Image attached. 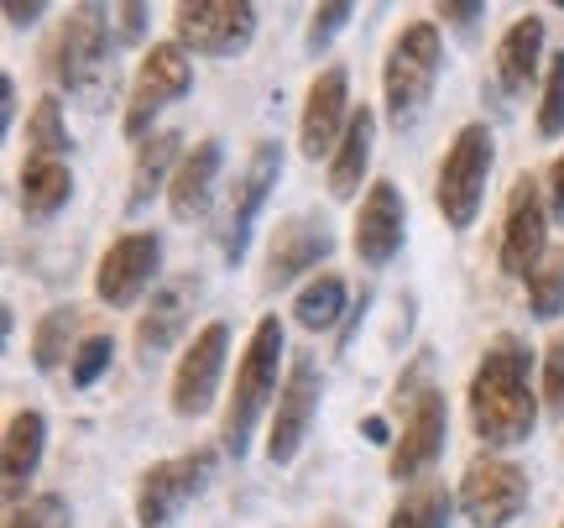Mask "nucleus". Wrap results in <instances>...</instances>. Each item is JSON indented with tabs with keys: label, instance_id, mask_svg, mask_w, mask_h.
<instances>
[{
	"label": "nucleus",
	"instance_id": "1",
	"mask_svg": "<svg viewBox=\"0 0 564 528\" xmlns=\"http://www.w3.org/2000/svg\"><path fill=\"white\" fill-rule=\"evenodd\" d=\"M470 408V429L476 440H486L491 450L523 445L528 434L539 429V398H533V351L518 335H497L481 351V366L470 377L465 392Z\"/></svg>",
	"mask_w": 564,
	"mask_h": 528
},
{
	"label": "nucleus",
	"instance_id": "2",
	"mask_svg": "<svg viewBox=\"0 0 564 528\" xmlns=\"http://www.w3.org/2000/svg\"><path fill=\"white\" fill-rule=\"evenodd\" d=\"M282 351H288L282 320L278 314H262L257 330H251V341H246V351H241V362H236V387H230V403H225L220 445L230 450V455H246V450H251V434L262 424L267 403L282 392V382H278Z\"/></svg>",
	"mask_w": 564,
	"mask_h": 528
},
{
	"label": "nucleus",
	"instance_id": "3",
	"mask_svg": "<svg viewBox=\"0 0 564 528\" xmlns=\"http://www.w3.org/2000/svg\"><path fill=\"white\" fill-rule=\"evenodd\" d=\"M497 168V137L486 131V121H470L455 131V142L444 152L440 179H434V204L449 230H470L486 204V179Z\"/></svg>",
	"mask_w": 564,
	"mask_h": 528
},
{
	"label": "nucleus",
	"instance_id": "4",
	"mask_svg": "<svg viewBox=\"0 0 564 528\" xmlns=\"http://www.w3.org/2000/svg\"><path fill=\"white\" fill-rule=\"evenodd\" d=\"M440 68H444V37L434 21H408L403 32L392 37L387 47V63H382V95H387V116L398 126H408L419 116L434 84H440Z\"/></svg>",
	"mask_w": 564,
	"mask_h": 528
},
{
	"label": "nucleus",
	"instance_id": "5",
	"mask_svg": "<svg viewBox=\"0 0 564 528\" xmlns=\"http://www.w3.org/2000/svg\"><path fill=\"white\" fill-rule=\"evenodd\" d=\"M528 492L533 487H528V471L518 461H507V455H476L460 476L455 503H460L470 528H507L528 508Z\"/></svg>",
	"mask_w": 564,
	"mask_h": 528
},
{
	"label": "nucleus",
	"instance_id": "6",
	"mask_svg": "<svg viewBox=\"0 0 564 528\" xmlns=\"http://www.w3.org/2000/svg\"><path fill=\"white\" fill-rule=\"evenodd\" d=\"M100 6H74L63 17L58 37L47 47V74L68 89V95H84L105 79V63H110V26H105Z\"/></svg>",
	"mask_w": 564,
	"mask_h": 528
},
{
	"label": "nucleus",
	"instance_id": "7",
	"mask_svg": "<svg viewBox=\"0 0 564 528\" xmlns=\"http://www.w3.org/2000/svg\"><path fill=\"white\" fill-rule=\"evenodd\" d=\"M215 476V450H188V455H167L158 466L141 471L137 482V524L141 528H167Z\"/></svg>",
	"mask_w": 564,
	"mask_h": 528
},
{
	"label": "nucleus",
	"instance_id": "8",
	"mask_svg": "<svg viewBox=\"0 0 564 528\" xmlns=\"http://www.w3.org/2000/svg\"><path fill=\"white\" fill-rule=\"evenodd\" d=\"M319 398H324V377L314 356H293L288 362V377H282L278 408H272V429H267V461L272 466H288L303 450L308 429L319 419Z\"/></svg>",
	"mask_w": 564,
	"mask_h": 528
},
{
	"label": "nucleus",
	"instance_id": "9",
	"mask_svg": "<svg viewBox=\"0 0 564 528\" xmlns=\"http://www.w3.org/2000/svg\"><path fill=\"white\" fill-rule=\"evenodd\" d=\"M173 32L178 47L204 53V58H236L257 37V11L246 0H194L173 11Z\"/></svg>",
	"mask_w": 564,
	"mask_h": 528
},
{
	"label": "nucleus",
	"instance_id": "10",
	"mask_svg": "<svg viewBox=\"0 0 564 528\" xmlns=\"http://www.w3.org/2000/svg\"><path fill=\"white\" fill-rule=\"evenodd\" d=\"M194 89V63L178 42H158L147 58H141L137 79H131V100H126V137H147V126L158 121L173 100H183Z\"/></svg>",
	"mask_w": 564,
	"mask_h": 528
},
{
	"label": "nucleus",
	"instance_id": "11",
	"mask_svg": "<svg viewBox=\"0 0 564 528\" xmlns=\"http://www.w3.org/2000/svg\"><path fill=\"white\" fill-rule=\"evenodd\" d=\"M158 267H162L158 230H126L121 241H110V251H105L100 267H95V293H100V304L131 309L147 288H158Z\"/></svg>",
	"mask_w": 564,
	"mask_h": 528
},
{
	"label": "nucleus",
	"instance_id": "12",
	"mask_svg": "<svg viewBox=\"0 0 564 528\" xmlns=\"http://www.w3.org/2000/svg\"><path fill=\"white\" fill-rule=\"evenodd\" d=\"M329 251H335V230H329V220H324V215H314V209L288 215V220H278L272 241H267L262 288H267V293H278V288L299 283L303 272H314Z\"/></svg>",
	"mask_w": 564,
	"mask_h": 528
},
{
	"label": "nucleus",
	"instance_id": "13",
	"mask_svg": "<svg viewBox=\"0 0 564 528\" xmlns=\"http://www.w3.org/2000/svg\"><path fill=\"white\" fill-rule=\"evenodd\" d=\"M544 236H549V200L533 173L512 179L507 194V220H502V272L507 278H533V267L544 262Z\"/></svg>",
	"mask_w": 564,
	"mask_h": 528
},
{
	"label": "nucleus",
	"instance_id": "14",
	"mask_svg": "<svg viewBox=\"0 0 564 528\" xmlns=\"http://www.w3.org/2000/svg\"><path fill=\"white\" fill-rule=\"evenodd\" d=\"M350 74H345V63H329L314 74L308 84V95H303V116H299V147L303 158H335L340 152V137L345 126H350Z\"/></svg>",
	"mask_w": 564,
	"mask_h": 528
},
{
	"label": "nucleus",
	"instance_id": "15",
	"mask_svg": "<svg viewBox=\"0 0 564 528\" xmlns=\"http://www.w3.org/2000/svg\"><path fill=\"white\" fill-rule=\"evenodd\" d=\"M225 351H230V325H225V320H209V325L188 341L178 371H173V413H178V419L209 413L215 392H220V377H225Z\"/></svg>",
	"mask_w": 564,
	"mask_h": 528
},
{
	"label": "nucleus",
	"instance_id": "16",
	"mask_svg": "<svg viewBox=\"0 0 564 528\" xmlns=\"http://www.w3.org/2000/svg\"><path fill=\"white\" fill-rule=\"evenodd\" d=\"M278 179H282V142L267 137V142L251 147V163H246L241 183H236V200H230V215H225V230H220V251L230 267L246 257L251 230H257V215H262L267 194L278 188Z\"/></svg>",
	"mask_w": 564,
	"mask_h": 528
},
{
	"label": "nucleus",
	"instance_id": "17",
	"mask_svg": "<svg viewBox=\"0 0 564 528\" xmlns=\"http://www.w3.org/2000/svg\"><path fill=\"white\" fill-rule=\"evenodd\" d=\"M444 429H449V408H444V392H440V387H423L419 398L408 403L403 434L392 440V455H387V476H392V482H419L423 471L440 461Z\"/></svg>",
	"mask_w": 564,
	"mask_h": 528
},
{
	"label": "nucleus",
	"instance_id": "18",
	"mask_svg": "<svg viewBox=\"0 0 564 528\" xmlns=\"http://www.w3.org/2000/svg\"><path fill=\"white\" fill-rule=\"evenodd\" d=\"M403 230H408V204L398 194V183L377 179L366 188L361 209H356V257L361 267H387L403 251Z\"/></svg>",
	"mask_w": 564,
	"mask_h": 528
},
{
	"label": "nucleus",
	"instance_id": "19",
	"mask_svg": "<svg viewBox=\"0 0 564 528\" xmlns=\"http://www.w3.org/2000/svg\"><path fill=\"white\" fill-rule=\"evenodd\" d=\"M194 299H199V283H194V272H178V278H167V283L152 288V304L141 314L137 325V356L141 362H152L162 351L173 346L188 325V314H194Z\"/></svg>",
	"mask_w": 564,
	"mask_h": 528
},
{
	"label": "nucleus",
	"instance_id": "20",
	"mask_svg": "<svg viewBox=\"0 0 564 528\" xmlns=\"http://www.w3.org/2000/svg\"><path fill=\"white\" fill-rule=\"evenodd\" d=\"M220 152L225 147L215 142V137H204V142H194L188 152H183L178 173H173V183H167V209H173V220L194 225V220L209 215L215 179H220Z\"/></svg>",
	"mask_w": 564,
	"mask_h": 528
},
{
	"label": "nucleus",
	"instance_id": "21",
	"mask_svg": "<svg viewBox=\"0 0 564 528\" xmlns=\"http://www.w3.org/2000/svg\"><path fill=\"white\" fill-rule=\"evenodd\" d=\"M42 445H47V419L37 408H21L6 424V503L21 508V497L32 487V476L42 466Z\"/></svg>",
	"mask_w": 564,
	"mask_h": 528
},
{
	"label": "nucleus",
	"instance_id": "22",
	"mask_svg": "<svg viewBox=\"0 0 564 528\" xmlns=\"http://www.w3.org/2000/svg\"><path fill=\"white\" fill-rule=\"evenodd\" d=\"M539 53H544V17H518L497 42V84L507 95H523L533 84Z\"/></svg>",
	"mask_w": 564,
	"mask_h": 528
},
{
	"label": "nucleus",
	"instance_id": "23",
	"mask_svg": "<svg viewBox=\"0 0 564 528\" xmlns=\"http://www.w3.org/2000/svg\"><path fill=\"white\" fill-rule=\"evenodd\" d=\"M183 163V137L178 131H158L137 147V168H131V194H126V209L137 215L162 194V183H173Z\"/></svg>",
	"mask_w": 564,
	"mask_h": 528
},
{
	"label": "nucleus",
	"instance_id": "24",
	"mask_svg": "<svg viewBox=\"0 0 564 528\" xmlns=\"http://www.w3.org/2000/svg\"><path fill=\"white\" fill-rule=\"evenodd\" d=\"M371 142H377V116L361 105L350 116V126H345L340 152L329 158V194L335 200H356L361 194V179H366V168H371Z\"/></svg>",
	"mask_w": 564,
	"mask_h": 528
},
{
	"label": "nucleus",
	"instance_id": "25",
	"mask_svg": "<svg viewBox=\"0 0 564 528\" xmlns=\"http://www.w3.org/2000/svg\"><path fill=\"white\" fill-rule=\"evenodd\" d=\"M74 200V173L63 158H26L21 168V215L26 220H53Z\"/></svg>",
	"mask_w": 564,
	"mask_h": 528
},
{
	"label": "nucleus",
	"instance_id": "26",
	"mask_svg": "<svg viewBox=\"0 0 564 528\" xmlns=\"http://www.w3.org/2000/svg\"><path fill=\"white\" fill-rule=\"evenodd\" d=\"M79 309H47L37 320V330H32V366L37 371H58L63 362L74 366V341H79Z\"/></svg>",
	"mask_w": 564,
	"mask_h": 528
},
{
	"label": "nucleus",
	"instance_id": "27",
	"mask_svg": "<svg viewBox=\"0 0 564 528\" xmlns=\"http://www.w3.org/2000/svg\"><path fill=\"white\" fill-rule=\"evenodd\" d=\"M340 314H345V278H335V272L303 283L299 299H293V320H299L303 330H335Z\"/></svg>",
	"mask_w": 564,
	"mask_h": 528
},
{
	"label": "nucleus",
	"instance_id": "28",
	"mask_svg": "<svg viewBox=\"0 0 564 528\" xmlns=\"http://www.w3.org/2000/svg\"><path fill=\"white\" fill-rule=\"evenodd\" d=\"M449 508H455L449 487H440V482H419V487L392 508L387 528H449Z\"/></svg>",
	"mask_w": 564,
	"mask_h": 528
},
{
	"label": "nucleus",
	"instance_id": "29",
	"mask_svg": "<svg viewBox=\"0 0 564 528\" xmlns=\"http://www.w3.org/2000/svg\"><path fill=\"white\" fill-rule=\"evenodd\" d=\"M528 309H533V320H560L564 314V246L549 251L544 262L533 267V278H528Z\"/></svg>",
	"mask_w": 564,
	"mask_h": 528
},
{
	"label": "nucleus",
	"instance_id": "30",
	"mask_svg": "<svg viewBox=\"0 0 564 528\" xmlns=\"http://www.w3.org/2000/svg\"><path fill=\"white\" fill-rule=\"evenodd\" d=\"M26 142H32V158H63V152H68V126H63L58 95H42V100L32 105Z\"/></svg>",
	"mask_w": 564,
	"mask_h": 528
},
{
	"label": "nucleus",
	"instance_id": "31",
	"mask_svg": "<svg viewBox=\"0 0 564 528\" xmlns=\"http://www.w3.org/2000/svg\"><path fill=\"white\" fill-rule=\"evenodd\" d=\"M116 362V341L110 335H84L79 351H74V366H68V382L74 387H95Z\"/></svg>",
	"mask_w": 564,
	"mask_h": 528
},
{
	"label": "nucleus",
	"instance_id": "32",
	"mask_svg": "<svg viewBox=\"0 0 564 528\" xmlns=\"http://www.w3.org/2000/svg\"><path fill=\"white\" fill-rule=\"evenodd\" d=\"M539 137H544V142L564 137V53H554V58H549L544 100H539Z\"/></svg>",
	"mask_w": 564,
	"mask_h": 528
},
{
	"label": "nucleus",
	"instance_id": "33",
	"mask_svg": "<svg viewBox=\"0 0 564 528\" xmlns=\"http://www.w3.org/2000/svg\"><path fill=\"white\" fill-rule=\"evenodd\" d=\"M68 524H74V518H68V503L53 497V492L32 497L26 508H11V518H6V528H68Z\"/></svg>",
	"mask_w": 564,
	"mask_h": 528
},
{
	"label": "nucleus",
	"instance_id": "34",
	"mask_svg": "<svg viewBox=\"0 0 564 528\" xmlns=\"http://www.w3.org/2000/svg\"><path fill=\"white\" fill-rule=\"evenodd\" d=\"M356 17V6H345V0H335V6H319L314 17H308V53H319V47H329V42L345 32V21Z\"/></svg>",
	"mask_w": 564,
	"mask_h": 528
},
{
	"label": "nucleus",
	"instance_id": "35",
	"mask_svg": "<svg viewBox=\"0 0 564 528\" xmlns=\"http://www.w3.org/2000/svg\"><path fill=\"white\" fill-rule=\"evenodd\" d=\"M544 408L564 413V335H554L544 351Z\"/></svg>",
	"mask_w": 564,
	"mask_h": 528
},
{
	"label": "nucleus",
	"instance_id": "36",
	"mask_svg": "<svg viewBox=\"0 0 564 528\" xmlns=\"http://www.w3.org/2000/svg\"><path fill=\"white\" fill-rule=\"evenodd\" d=\"M440 17L449 21L455 32H465V37H470V32L486 21V6H476V0H470V6H440Z\"/></svg>",
	"mask_w": 564,
	"mask_h": 528
},
{
	"label": "nucleus",
	"instance_id": "37",
	"mask_svg": "<svg viewBox=\"0 0 564 528\" xmlns=\"http://www.w3.org/2000/svg\"><path fill=\"white\" fill-rule=\"evenodd\" d=\"M42 11H47L42 0H6V6H0V17L11 21V26H37Z\"/></svg>",
	"mask_w": 564,
	"mask_h": 528
},
{
	"label": "nucleus",
	"instance_id": "38",
	"mask_svg": "<svg viewBox=\"0 0 564 528\" xmlns=\"http://www.w3.org/2000/svg\"><path fill=\"white\" fill-rule=\"evenodd\" d=\"M116 21H121V42H141V32H147V6H121Z\"/></svg>",
	"mask_w": 564,
	"mask_h": 528
},
{
	"label": "nucleus",
	"instance_id": "39",
	"mask_svg": "<svg viewBox=\"0 0 564 528\" xmlns=\"http://www.w3.org/2000/svg\"><path fill=\"white\" fill-rule=\"evenodd\" d=\"M549 215L564 220V152L554 158V168H549Z\"/></svg>",
	"mask_w": 564,
	"mask_h": 528
},
{
	"label": "nucleus",
	"instance_id": "40",
	"mask_svg": "<svg viewBox=\"0 0 564 528\" xmlns=\"http://www.w3.org/2000/svg\"><path fill=\"white\" fill-rule=\"evenodd\" d=\"M0 105H6L0 110V131H11V121H17V84L11 79H0Z\"/></svg>",
	"mask_w": 564,
	"mask_h": 528
},
{
	"label": "nucleus",
	"instance_id": "41",
	"mask_svg": "<svg viewBox=\"0 0 564 528\" xmlns=\"http://www.w3.org/2000/svg\"><path fill=\"white\" fill-rule=\"evenodd\" d=\"M361 434H366V440H377V445H387V424H382V419H366Z\"/></svg>",
	"mask_w": 564,
	"mask_h": 528
},
{
	"label": "nucleus",
	"instance_id": "42",
	"mask_svg": "<svg viewBox=\"0 0 564 528\" xmlns=\"http://www.w3.org/2000/svg\"><path fill=\"white\" fill-rule=\"evenodd\" d=\"M319 528H345V524H335V518H329V524H319Z\"/></svg>",
	"mask_w": 564,
	"mask_h": 528
},
{
	"label": "nucleus",
	"instance_id": "43",
	"mask_svg": "<svg viewBox=\"0 0 564 528\" xmlns=\"http://www.w3.org/2000/svg\"><path fill=\"white\" fill-rule=\"evenodd\" d=\"M560 6H564V0H560Z\"/></svg>",
	"mask_w": 564,
	"mask_h": 528
},
{
	"label": "nucleus",
	"instance_id": "44",
	"mask_svg": "<svg viewBox=\"0 0 564 528\" xmlns=\"http://www.w3.org/2000/svg\"><path fill=\"white\" fill-rule=\"evenodd\" d=\"M560 528H564V524H560Z\"/></svg>",
	"mask_w": 564,
	"mask_h": 528
}]
</instances>
